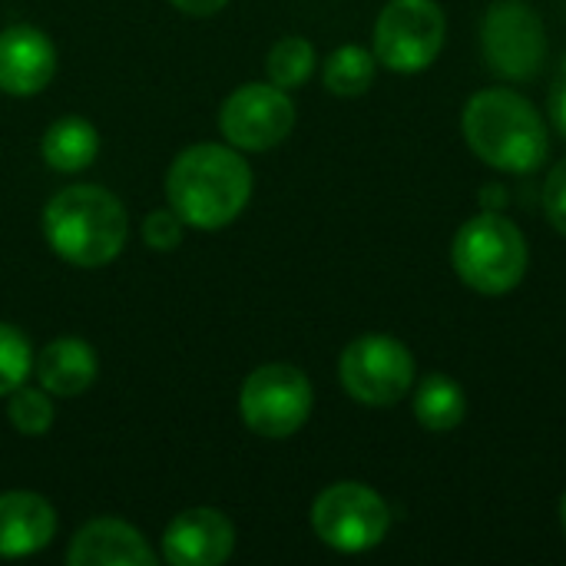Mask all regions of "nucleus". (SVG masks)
<instances>
[{"label": "nucleus", "instance_id": "39448f33", "mask_svg": "<svg viewBox=\"0 0 566 566\" xmlns=\"http://www.w3.org/2000/svg\"><path fill=\"white\" fill-rule=\"evenodd\" d=\"M312 527L318 541L338 554H368L388 537L391 511L375 488L338 481L315 497Z\"/></svg>", "mask_w": 566, "mask_h": 566}, {"label": "nucleus", "instance_id": "f8f14e48", "mask_svg": "<svg viewBox=\"0 0 566 566\" xmlns=\"http://www.w3.org/2000/svg\"><path fill=\"white\" fill-rule=\"evenodd\" d=\"M56 73V50L36 27L17 23L0 33V90L10 96H33L46 90Z\"/></svg>", "mask_w": 566, "mask_h": 566}, {"label": "nucleus", "instance_id": "1a4fd4ad", "mask_svg": "<svg viewBox=\"0 0 566 566\" xmlns=\"http://www.w3.org/2000/svg\"><path fill=\"white\" fill-rule=\"evenodd\" d=\"M448 36L438 0H391L375 20V56L395 73L428 70Z\"/></svg>", "mask_w": 566, "mask_h": 566}, {"label": "nucleus", "instance_id": "7ed1b4c3", "mask_svg": "<svg viewBox=\"0 0 566 566\" xmlns=\"http://www.w3.org/2000/svg\"><path fill=\"white\" fill-rule=\"evenodd\" d=\"M46 245L70 265L99 269L113 262L129 235L123 202L103 186H70L56 192L43 209Z\"/></svg>", "mask_w": 566, "mask_h": 566}, {"label": "nucleus", "instance_id": "412c9836", "mask_svg": "<svg viewBox=\"0 0 566 566\" xmlns=\"http://www.w3.org/2000/svg\"><path fill=\"white\" fill-rule=\"evenodd\" d=\"M33 368V352L30 342L20 328L0 322V398L10 395L13 388H20L27 381Z\"/></svg>", "mask_w": 566, "mask_h": 566}, {"label": "nucleus", "instance_id": "a211bd4d", "mask_svg": "<svg viewBox=\"0 0 566 566\" xmlns=\"http://www.w3.org/2000/svg\"><path fill=\"white\" fill-rule=\"evenodd\" d=\"M375 73H378L375 50H365L358 43H345L325 60L322 80L335 96H361L371 90Z\"/></svg>", "mask_w": 566, "mask_h": 566}, {"label": "nucleus", "instance_id": "0eeeda50", "mask_svg": "<svg viewBox=\"0 0 566 566\" xmlns=\"http://www.w3.org/2000/svg\"><path fill=\"white\" fill-rule=\"evenodd\" d=\"M481 53L501 80L527 83L547 60V30L527 0H494L481 20Z\"/></svg>", "mask_w": 566, "mask_h": 566}, {"label": "nucleus", "instance_id": "9b49d317", "mask_svg": "<svg viewBox=\"0 0 566 566\" xmlns=\"http://www.w3.org/2000/svg\"><path fill=\"white\" fill-rule=\"evenodd\" d=\"M235 551V527L212 507L182 511L163 534V557L172 566H219Z\"/></svg>", "mask_w": 566, "mask_h": 566}, {"label": "nucleus", "instance_id": "5701e85b", "mask_svg": "<svg viewBox=\"0 0 566 566\" xmlns=\"http://www.w3.org/2000/svg\"><path fill=\"white\" fill-rule=\"evenodd\" d=\"M544 212L551 219V226L566 235V159H560L544 182Z\"/></svg>", "mask_w": 566, "mask_h": 566}, {"label": "nucleus", "instance_id": "2eb2a0df", "mask_svg": "<svg viewBox=\"0 0 566 566\" xmlns=\"http://www.w3.org/2000/svg\"><path fill=\"white\" fill-rule=\"evenodd\" d=\"M99 375V358L83 338H56L36 355V378L56 398L83 395Z\"/></svg>", "mask_w": 566, "mask_h": 566}, {"label": "nucleus", "instance_id": "b1692460", "mask_svg": "<svg viewBox=\"0 0 566 566\" xmlns=\"http://www.w3.org/2000/svg\"><path fill=\"white\" fill-rule=\"evenodd\" d=\"M547 109L557 123V129L566 136V56L564 63L557 66V76L551 83V99H547Z\"/></svg>", "mask_w": 566, "mask_h": 566}, {"label": "nucleus", "instance_id": "dca6fc26", "mask_svg": "<svg viewBox=\"0 0 566 566\" xmlns=\"http://www.w3.org/2000/svg\"><path fill=\"white\" fill-rule=\"evenodd\" d=\"M43 163L56 172H80L93 166L99 153V133L83 116H63L53 126H46L40 143Z\"/></svg>", "mask_w": 566, "mask_h": 566}, {"label": "nucleus", "instance_id": "f3484780", "mask_svg": "<svg viewBox=\"0 0 566 566\" xmlns=\"http://www.w3.org/2000/svg\"><path fill=\"white\" fill-rule=\"evenodd\" d=\"M415 418L434 434L454 431L468 418V395L451 375H428L415 385Z\"/></svg>", "mask_w": 566, "mask_h": 566}, {"label": "nucleus", "instance_id": "f03ea898", "mask_svg": "<svg viewBox=\"0 0 566 566\" xmlns=\"http://www.w3.org/2000/svg\"><path fill=\"white\" fill-rule=\"evenodd\" d=\"M461 129L471 153L501 172H537L551 153L541 109L507 86L478 90L461 113Z\"/></svg>", "mask_w": 566, "mask_h": 566}, {"label": "nucleus", "instance_id": "423d86ee", "mask_svg": "<svg viewBox=\"0 0 566 566\" xmlns=\"http://www.w3.org/2000/svg\"><path fill=\"white\" fill-rule=\"evenodd\" d=\"M338 378L358 405L391 408L411 395L418 368L405 342L391 335H361L342 352Z\"/></svg>", "mask_w": 566, "mask_h": 566}, {"label": "nucleus", "instance_id": "393cba45", "mask_svg": "<svg viewBox=\"0 0 566 566\" xmlns=\"http://www.w3.org/2000/svg\"><path fill=\"white\" fill-rule=\"evenodd\" d=\"M229 0H172V7H179L189 17H212L226 7Z\"/></svg>", "mask_w": 566, "mask_h": 566}, {"label": "nucleus", "instance_id": "6ab92c4d", "mask_svg": "<svg viewBox=\"0 0 566 566\" xmlns=\"http://www.w3.org/2000/svg\"><path fill=\"white\" fill-rule=\"evenodd\" d=\"M269 83L279 90H295L315 73V46L305 36H282L265 60Z\"/></svg>", "mask_w": 566, "mask_h": 566}, {"label": "nucleus", "instance_id": "aec40b11", "mask_svg": "<svg viewBox=\"0 0 566 566\" xmlns=\"http://www.w3.org/2000/svg\"><path fill=\"white\" fill-rule=\"evenodd\" d=\"M7 415H10V424H13L20 434L40 438V434H46L50 424H53V401L46 398V388L40 391V388L20 385V388L10 391V408H7Z\"/></svg>", "mask_w": 566, "mask_h": 566}, {"label": "nucleus", "instance_id": "4be33fe9", "mask_svg": "<svg viewBox=\"0 0 566 566\" xmlns=\"http://www.w3.org/2000/svg\"><path fill=\"white\" fill-rule=\"evenodd\" d=\"M182 232H186V222L179 219L176 209H156L146 216L143 222V242L156 252H172L179 249L182 242Z\"/></svg>", "mask_w": 566, "mask_h": 566}, {"label": "nucleus", "instance_id": "ddd939ff", "mask_svg": "<svg viewBox=\"0 0 566 566\" xmlns=\"http://www.w3.org/2000/svg\"><path fill=\"white\" fill-rule=\"evenodd\" d=\"M66 560L73 566H149L156 564V551L133 524L99 517L73 534Z\"/></svg>", "mask_w": 566, "mask_h": 566}, {"label": "nucleus", "instance_id": "9d476101", "mask_svg": "<svg viewBox=\"0 0 566 566\" xmlns=\"http://www.w3.org/2000/svg\"><path fill=\"white\" fill-rule=\"evenodd\" d=\"M219 129L235 149L265 153L295 129V103L275 83H245L222 103Z\"/></svg>", "mask_w": 566, "mask_h": 566}, {"label": "nucleus", "instance_id": "20e7f679", "mask_svg": "<svg viewBox=\"0 0 566 566\" xmlns=\"http://www.w3.org/2000/svg\"><path fill=\"white\" fill-rule=\"evenodd\" d=\"M458 279L478 295H507L527 275V239L524 232L494 209H481L468 219L451 245Z\"/></svg>", "mask_w": 566, "mask_h": 566}, {"label": "nucleus", "instance_id": "f257e3e1", "mask_svg": "<svg viewBox=\"0 0 566 566\" xmlns=\"http://www.w3.org/2000/svg\"><path fill=\"white\" fill-rule=\"evenodd\" d=\"M166 196L186 226L202 232L226 229L249 206L252 169L235 146L196 143L172 159Z\"/></svg>", "mask_w": 566, "mask_h": 566}, {"label": "nucleus", "instance_id": "6e6552de", "mask_svg": "<svg viewBox=\"0 0 566 566\" xmlns=\"http://www.w3.org/2000/svg\"><path fill=\"white\" fill-rule=\"evenodd\" d=\"M315 391L295 365H262L239 391V415L259 438H292L312 415Z\"/></svg>", "mask_w": 566, "mask_h": 566}, {"label": "nucleus", "instance_id": "a878e982", "mask_svg": "<svg viewBox=\"0 0 566 566\" xmlns=\"http://www.w3.org/2000/svg\"><path fill=\"white\" fill-rule=\"evenodd\" d=\"M560 524H564V534H566V494L560 497Z\"/></svg>", "mask_w": 566, "mask_h": 566}, {"label": "nucleus", "instance_id": "4468645a", "mask_svg": "<svg viewBox=\"0 0 566 566\" xmlns=\"http://www.w3.org/2000/svg\"><path fill=\"white\" fill-rule=\"evenodd\" d=\"M56 534V511L33 491L0 494V557L20 560L40 554Z\"/></svg>", "mask_w": 566, "mask_h": 566}]
</instances>
